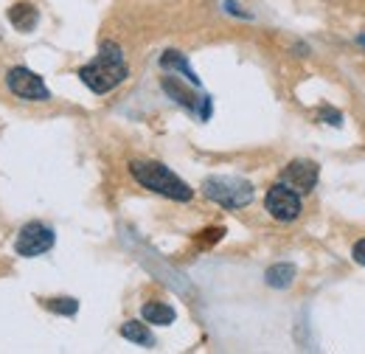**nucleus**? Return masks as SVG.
Listing matches in <instances>:
<instances>
[{"instance_id": "obj_1", "label": "nucleus", "mask_w": 365, "mask_h": 354, "mask_svg": "<svg viewBox=\"0 0 365 354\" xmlns=\"http://www.w3.org/2000/svg\"><path fill=\"white\" fill-rule=\"evenodd\" d=\"M130 76V68L124 62V51L115 43H101L98 56L79 68V79L85 88H91L93 93L104 96L110 90H115L124 79Z\"/></svg>"}, {"instance_id": "obj_2", "label": "nucleus", "mask_w": 365, "mask_h": 354, "mask_svg": "<svg viewBox=\"0 0 365 354\" xmlns=\"http://www.w3.org/2000/svg\"><path fill=\"white\" fill-rule=\"evenodd\" d=\"M130 175L135 177L143 188H149L160 197H169V200H178V203H188L194 197V188L158 161H133Z\"/></svg>"}, {"instance_id": "obj_3", "label": "nucleus", "mask_w": 365, "mask_h": 354, "mask_svg": "<svg viewBox=\"0 0 365 354\" xmlns=\"http://www.w3.org/2000/svg\"><path fill=\"white\" fill-rule=\"evenodd\" d=\"M202 194L208 200H214L222 208H245L253 203V186L242 177H228V175H214L205 177L202 183Z\"/></svg>"}, {"instance_id": "obj_4", "label": "nucleus", "mask_w": 365, "mask_h": 354, "mask_svg": "<svg viewBox=\"0 0 365 354\" xmlns=\"http://www.w3.org/2000/svg\"><path fill=\"white\" fill-rule=\"evenodd\" d=\"M53 242H56V233L48 225H43V222H26L20 228V233H17V239H14V251L23 259H34V256L48 253L53 248Z\"/></svg>"}, {"instance_id": "obj_5", "label": "nucleus", "mask_w": 365, "mask_h": 354, "mask_svg": "<svg viewBox=\"0 0 365 354\" xmlns=\"http://www.w3.org/2000/svg\"><path fill=\"white\" fill-rule=\"evenodd\" d=\"M264 208L270 211V217L278 222H292L301 217V194L292 191L287 183H275L264 194Z\"/></svg>"}, {"instance_id": "obj_6", "label": "nucleus", "mask_w": 365, "mask_h": 354, "mask_svg": "<svg viewBox=\"0 0 365 354\" xmlns=\"http://www.w3.org/2000/svg\"><path fill=\"white\" fill-rule=\"evenodd\" d=\"M6 85H9V90L17 98H23V101H48L51 98L43 76L34 74L31 68H23V65H17V68H11L6 74Z\"/></svg>"}, {"instance_id": "obj_7", "label": "nucleus", "mask_w": 365, "mask_h": 354, "mask_svg": "<svg viewBox=\"0 0 365 354\" xmlns=\"http://www.w3.org/2000/svg\"><path fill=\"white\" fill-rule=\"evenodd\" d=\"M318 175H320L318 163H312V161H292V163L284 166L281 183H287L298 194H309L318 186Z\"/></svg>"}, {"instance_id": "obj_8", "label": "nucleus", "mask_w": 365, "mask_h": 354, "mask_svg": "<svg viewBox=\"0 0 365 354\" xmlns=\"http://www.w3.org/2000/svg\"><path fill=\"white\" fill-rule=\"evenodd\" d=\"M37 20H40V14H37V9H34L31 3H14V6L9 9V23H11L17 31H23V34H29V31L37 26Z\"/></svg>"}, {"instance_id": "obj_9", "label": "nucleus", "mask_w": 365, "mask_h": 354, "mask_svg": "<svg viewBox=\"0 0 365 354\" xmlns=\"http://www.w3.org/2000/svg\"><path fill=\"white\" fill-rule=\"evenodd\" d=\"M140 315H143L146 323H155V326H169V323H175V318H178V312L172 310L169 304H160V301L143 304Z\"/></svg>"}, {"instance_id": "obj_10", "label": "nucleus", "mask_w": 365, "mask_h": 354, "mask_svg": "<svg viewBox=\"0 0 365 354\" xmlns=\"http://www.w3.org/2000/svg\"><path fill=\"white\" fill-rule=\"evenodd\" d=\"M160 85H163V90H166V93H169V96H172L178 104H182L185 110H197V96H194L188 88H182L178 79L163 76V82H160Z\"/></svg>"}, {"instance_id": "obj_11", "label": "nucleus", "mask_w": 365, "mask_h": 354, "mask_svg": "<svg viewBox=\"0 0 365 354\" xmlns=\"http://www.w3.org/2000/svg\"><path fill=\"white\" fill-rule=\"evenodd\" d=\"M160 65L169 71V68H175V71H180L182 76L191 82V85H200V79H197V74L191 71V65H188V59L182 56L180 51H166L163 56H160Z\"/></svg>"}, {"instance_id": "obj_12", "label": "nucleus", "mask_w": 365, "mask_h": 354, "mask_svg": "<svg viewBox=\"0 0 365 354\" xmlns=\"http://www.w3.org/2000/svg\"><path fill=\"white\" fill-rule=\"evenodd\" d=\"M121 338H127V340H133L138 346H152L155 340H152V332L146 329V323H140V320H127L124 326H121Z\"/></svg>"}, {"instance_id": "obj_13", "label": "nucleus", "mask_w": 365, "mask_h": 354, "mask_svg": "<svg viewBox=\"0 0 365 354\" xmlns=\"http://www.w3.org/2000/svg\"><path fill=\"white\" fill-rule=\"evenodd\" d=\"M264 278H267V284H270V287L284 290V287H289V284H292V278H295V267L284 265V262H281V265H273L270 270H267V275H264Z\"/></svg>"}, {"instance_id": "obj_14", "label": "nucleus", "mask_w": 365, "mask_h": 354, "mask_svg": "<svg viewBox=\"0 0 365 354\" xmlns=\"http://www.w3.org/2000/svg\"><path fill=\"white\" fill-rule=\"evenodd\" d=\"M46 310L56 312V315H76L79 301L76 298H51V301H46Z\"/></svg>"}, {"instance_id": "obj_15", "label": "nucleus", "mask_w": 365, "mask_h": 354, "mask_svg": "<svg viewBox=\"0 0 365 354\" xmlns=\"http://www.w3.org/2000/svg\"><path fill=\"white\" fill-rule=\"evenodd\" d=\"M351 256H354V262H357V265H365V239H360V242L354 245Z\"/></svg>"}]
</instances>
